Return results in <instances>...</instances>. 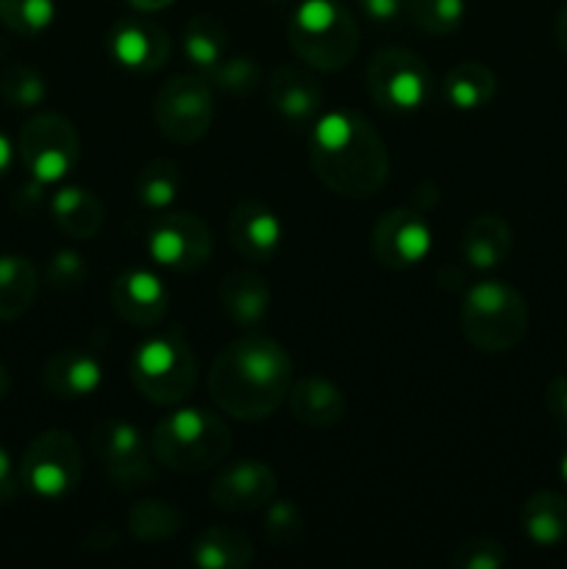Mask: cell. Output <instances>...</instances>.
<instances>
[{
    "label": "cell",
    "instance_id": "16",
    "mask_svg": "<svg viewBox=\"0 0 567 569\" xmlns=\"http://www.w3.org/2000/svg\"><path fill=\"white\" fill-rule=\"evenodd\" d=\"M109 300L120 320L137 328H156L170 309V289L156 272L131 267L111 281Z\"/></svg>",
    "mask_w": 567,
    "mask_h": 569
},
{
    "label": "cell",
    "instance_id": "5",
    "mask_svg": "<svg viewBox=\"0 0 567 569\" xmlns=\"http://www.w3.org/2000/svg\"><path fill=\"white\" fill-rule=\"evenodd\" d=\"M133 389L156 406H178L198 387V359L181 328L145 339L128 359Z\"/></svg>",
    "mask_w": 567,
    "mask_h": 569
},
{
    "label": "cell",
    "instance_id": "18",
    "mask_svg": "<svg viewBox=\"0 0 567 569\" xmlns=\"http://www.w3.org/2000/svg\"><path fill=\"white\" fill-rule=\"evenodd\" d=\"M39 381H42L44 392H50L53 398L81 400L100 389V383H103V365L89 350L67 348L44 361Z\"/></svg>",
    "mask_w": 567,
    "mask_h": 569
},
{
    "label": "cell",
    "instance_id": "14",
    "mask_svg": "<svg viewBox=\"0 0 567 569\" xmlns=\"http://www.w3.org/2000/svg\"><path fill=\"white\" fill-rule=\"evenodd\" d=\"M278 478L270 465L256 459H242L217 472L209 487V500L226 515H253L276 498Z\"/></svg>",
    "mask_w": 567,
    "mask_h": 569
},
{
    "label": "cell",
    "instance_id": "9",
    "mask_svg": "<svg viewBox=\"0 0 567 569\" xmlns=\"http://www.w3.org/2000/svg\"><path fill=\"white\" fill-rule=\"evenodd\" d=\"M431 89L434 81L426 61L406 48H381L367 64V92L384 111L409 114L422 109Z\"/></svg>",
    "mask_w": 567,
    "mask_h": 569
},
{
    "label": "cell",
    "instance_id": "12",
    "mask_svg": "<svg viewBox=\"0 0 567 569\" xmlns=\"http://www.w3.org/2000/svg\"><path fill=\"white\" fill-rule=\"evenodd\" d=\"M211 231L200 217L189 211H165L156 214L148 228L150 259L172 272H192L206 267L211 256Z\"/></svg>",
    "mask_w": 567,
    "mask_h": 569
},
{
    "label": "cell",
    "instance_id": "26",
    "mask_svg": "<svg viewBox=\"0 0 567 569\" xmlns=\"http://www.w3.org/2000/svg\"><path fill=\"white\" fill-rule=\"evenodd\" d=\"M523 533L537 548H556L567 539V498L556 492H534L520 509Z\"/></svg>",
    "mask_w": 567,
    "mask_h": 569
},
{
    "label": "cell",
    "instance_id": "21",
    "mask_svg": "<svg viewBox=\"0 0 567 569\" xmlns=\"http://www.w3.org/2000/svg\"><path fill=\"white\" fill-rule=\"evenodd\" d=\"M270 287L253 270H231L220 281V306L239 328H256L270 311Z\"/></svg>",
    "mask_w": 567,
    "mask_h": 569
},
{
    "label": "cell",
    "instance_id": "13",
    "mask_svg": "<svg viewBox=\"0 0 567 569\" xmlns=\"http://www.w3.org/2000/svg\"><path fill=\"white\" fill-rule=\"evenodd\" d=\"M431 226L420 209H389L372 226V256L387 270H409L431 253Z\"/></svg>",
    "mask_w": 567,
    "mask_h": 569
},
{
    "label": "cell",
    "instance_id": "27",
    "mask_svg": "<svg viewBox=\"0 0 567 569\" xmlns=\"http://www.w3.org/2000/svg\"><path fill=\"white\" fill-rule=\"evenodd\" d=\"M39 292V272L26 256H0V322L20 320Z\"/></svg>",
    "mask_w": 567,
    "mask_h": 569
},
{
    "label": "cell",
    "instance_id": "19",
    "mask_svg": "<svg viewBox=\"0 0 567 569\" xmlns=\"http://www.w3.org/2000/svg\"><path fill=\"white\" fill-rule=\"evenodd\" d=\"M270 103L284 120L295 122V126H309L320 117L322 111V87L311 72L304 67L284 64L272 72L270 83Z\"/></svg>",
    "mask_w": 567,
    "mask_h": 569
},
{
    "label": "cell",
    "instance_id": "23",
    "mask_svg": "<svg viewBox=\"0 0 567 569\" xmlns=\"http://www.w3.org/2000/svg\"><path fill=\"white\" fill-rule=\"evenodd\" d=\"M56 226L72 239H94L106 222V209L94 192L83 187H61L50 198Z\"/></svg>",
    "mask_w": 567,
    "mask_h": 569
},
{
    "label": "cell",
    "instance_id": "45",
    "mask_svg": "<svg viewBox=\"0 0 567 569\" xmlns=\"http://www.w3.org/2000/svg\"><path fill=\"white\" fill-rule=\"evenodd\" d=\"M559 476H561V481L567 483V439H565V450H561V459H559Z\"/></svg>",
    "mask_w": 567,
    "mask_h": 569
},
{
    "label": "cell",
    "instance_id": "28",
    "mask_svg": "<svg viewBox=\"0 0 567 569\" xmlns=\"http://www.w3.org/2000/svg\"><path fill=\"white\" fill-rule=\"evenodd\" d=\"M183 528V511L161 498H145L128 511V531L139 542H167Z\"/></svg>",
    "mask_w": 567,
    "mask_h": 569
},
{
    "label": "cell",
    "instance_id": "35",
    "mask_svg": "<svg viewBox=\"0 0 567 569\" xmlns=\"http://www.w3.org/2000/svg\"><path fill=\"white\" fill-rule=\"evenodd\" d=\"M0 92H3L6 103H11L14 109H37L48 98V83H44L42 72L33 67L14 64L0 78Z\"/></svg>",
    "mask_w": 567,
    "mask_h": 569
},
{
    "label": "cell",
    "instance_id": "41",
    "mask_svg": "<svg viewBox=\"0 0 567 569\" xmlns=\"http://www.w3.org/2000/svg\"><path fill=\"white\" fill-rule=\"evenodd\" d=\"M14 144H11V139L6 137L3 131H0V178L6 176V172H9V167H11V161H14Z\"/></svg>",
    "mask_w": 567,
    "mask_h": 569
},
{
    "label": "cell",
    "instance_id": "4",
    "mask_svg": "<svg viewBox=\"0 0 567 569\" xmlns=\"http://www.w3.org/2000/svg\"><path fill=\"white\" fill-rule=\"evenodd\" d=\"M287 39L292 53L320 72L342 70L361 42L356 17L337 0H304L289 17Z\"/></svg>",
    "mask_w": 567,
    "mask_h": 569
},
{
    "label": "cell",
    "instance_id": "29",
    "mask_svg": "<svg viewBox=\"0 0 567 569\" xmlns=\"http://www.w3.org/2000/svg\"><path fill=\"white\" fill-rule=\"evenodd\" d=\"M228 33L220 20L209 14H198L187 22L183 28V53H187L189 64L198 67L200 76L215 70L222 59H226Z\"/></svg>",
    "mask_w": 567,
    "mask_h": 569
},
{
    "label": "cell",
    "instance_id": "24",
    "mask_svg": "<svg viewBox=\"0 0 567 569\" xmlns=\"http://www.w3.org/2000/svg\"><path fill=\"white\" fill-rule=\"evenodd\" d=\"M189 559L200 569H245L253 561V542L237 528L211 526L195 537Z\"/></svg>",
    "mask_w": 567,
    "mask_h": 569
},
{
    "label": "cell",
    "instance_id": "36",
    "mask_svg": "<svg viewBox=\"0 0 567 569\" xmlns=\"http://www.w3.org/2000/svg\"><path fill=\"white\" fill-rule=\"evenodd\" d=\"M506 561H509V553H506L504 545L489 537L465 539L450 556L454 569H500Z\"/></svg>",
    "mask_w": 567,
    "mask_h": 569
},
{
    "label": "cell",
    "instance_id": "2",
    "mask_svg": "<svg viewBox=\"0 0 567 569\" xmlns=\"http://www.w3.org/2000/svg\"><path fill=\"white\" fill-rule=\"evenodd\" d=\"M309 161L322 187L342 198H372L389 178L387 144L359 111L339 109L317 117L309 133Z\"/></svg>",
    "mask_w": 567,
    "mask_h": 569
},
{
    "label": "cell",
    "instance_id": "44",
    "mask_svg": "<svg viewBox=\"0 0 567 569\" xmlns=\"http://www.w3.org/2000/svg\"><path fill=\"white\" fill-rule=\"evenodd\" d=\"M9 389H11V376H9V370H6L3 361H0V400L9 395Z\"/></svg>",
    "mask_w": 567,
    "mask_h": 569
},
{
    "label": "cell",
    "instance_id": "39",
    "mask_svg": "<svg viewBox=\"0 0 567 569\" xmlns=\"http://www.w3.org/2000/svg\"><path fill=\"white\" fill-rule=\"evenodd\" d=\"M20 467H14L9 450L0 445V506L14 503V498L20 495Z\"/></svg>",
    "mask_w": 567,
    "mask_h": 569
},
{
    "label": "cell",
    "instance_id": "11",
    "mask_svg": "<svg viewBox=\"0 0 567 569\" xmlns=\"http://www.w3.org/2000/svg\"><path fill=\"white\" fill-rule=\"evenodd\" d=\"M92 450L117 489L131 492L156 481V456L150 450V439H145L133 422L117 417L100 420L92 428Z\"/></svg>",
    "mask_w": 567,
    "mask_h": 569
},
{
    "label": "cell",
    "instance_id": "32",
    "mask_svg": "<svg viewBox=\"0 0 567 569\" xmlns=\"http://www.w3.org/2000/svg\"><path fill=\"white\" fill-rule=\"evenodd\" d=\"M53 20V0H0V22L20 37H39Z\"/></svg>",
    "mask_w": 567,
    "mask_h": 569
},
{
    "label": "cell",
    "instance_id": "38",
    "mask_svg": "<svg viewBox=\"0 0 567 569\" xmlns=\"http://www.w3.org/2000/svg\"><path fill=\"white\" fill-rule=\"evenodd\" d=\"M545 406H548V415L559 426L561 437L567 439V376L550 378V383L545 387Z\"/></svg>",
    "mask_w": 567,
    "mask_h": 569
},
{
    "label": "cell",
    "instance_id": "25",
    "mask_svg": "<svg viewBox=\"0 0 567 569\" xmlns=\"http://www.w3.org/2000/svg\"><path fill=\"white\" fill-rule=\"evenodd\" d=\"M439 92L450 109L478 111L493 103L495 92H498V78L481 61H459L445 72Z\"/></svg>",
    "mask_w": 567,
    "mask_h": 569
},
{
    "label": "cell",
    "instance_id": "42",
    "mask_svg": "<svg viewBox=\"0 0 567 569\" xmlns=\"http://www.w3.org/2000/svg\"><path fill=\"white\" fill-rule=\"evenodd\" d=\"M128 3H131L137 11H142V14H156V11L170 9L176 0H128Z\"/></svg>",
    "mask_w": 567,
    "mask_h": 569
},
{
    "label": "cell",
    "instance_id": "10",
    "mask_svg": "<svg viewBox=\"0 0 567 569\" xmlns=\"http://www.w3.org/2000/svg\"><path fill=\"white\" fill-rule=\"evenodd\" d=\"M17 156L39 183H59L81 159V139L67 117L44 111L31 117L17 137Z\"/></svg>",
    "mask_w": 567,
    "mask_h": 569
},
{
    "label": "cell",
    "instance_id": "7",
    "mask_svg": "<svg viewBox=\"0 0 567 569\" xmlns=\"http://www.w3.org/2000/svg\"><path fill=\"white\" fill-rule=\"evenodd\" d=\"M83 478V456L76 437L61 428L42 431L26 448L20 461V481L42 500H61L76 492Z\"/></svg>",
    "mask_w": 567,
    "mask_h": 569
},
{
    "label": "cell",
    "instance_id": "34",
    "mask_svg": "<svg viewBox=\"0 0 567 569\" xmlns=\"http://www.w3.org/2000/svg\"><path fill=\"white\" fill-rule=\"evenodd\" d=\"M206 78L211 87L222 89L231 98H248L259 89L261 67L250 56H231V59H222L215 70L206 72Z\"/></svg>",
    "mask_w": 567,
    "mask_h": 569
},
{
    "label": "cell",
    "instance_id": "43",
    "mask_svg": "<svg viewBox=\"0 0 567 569\" xmlns=\"http://www.w3.org/2000/svg\"><path fill=\"white\" fill-rule=\"evenodd\" d=\"M556 39H559V48H561V53L567 56V3L561 6L559 17H556Z\"/></svg>",
    "mask_w": 567,
    "mask_h": 569
},
{
    "label": "cell",
    "instance_id": "6",
    "mask_svg": "<svg viewBox=\"0 0 567 569\" xmlns=\"http://www.w3.org/2000/svg\"><path fill=\"white\" fill-rule=\"evenodd\" d=\"M459 326L481 353H506L526 337L528 303L511 283L478 281L461 298Z\"/></svg>",
    "mask_w": 567,
    "mask_h": 569
},
{
    "label": "cell",
    "instance_id": "40",
    "mask_svg": "<svg viewBox=\"0 0 567 569\" xmlns=\"http://www.w3.org/2000/svg\"><path fill=\"white\" fill-rule=\"evenodd\" d=\"M361 11L376 22H392L406 9V0H359Z\"/></svg>",
    "mask_w": 567,
    "mask_h": 569
},
{
    "label": "cell",
    "instance_id": "1",
    "mask_svg": "<svg viewBox=\"0 0 567 569\" xmlns=\"http://www.w3.org/2000/svg\"><path fill=\"white\" fill-rule=\"evenodd\" d=\"M292 389V359L276 339L248 333L217 353L209 395L222 415L256 422L276 415Z\"/></svg>",
    "mask_w": 567,
    "mask_h": 569
},
{
    "label": "cell",
    "instance_id": "17",
    "mask_svg": "<svg viewBox=\"0 0 567 569\" xmlns=\"http://www.w3.org/2000/svg\"><path fill=\"white\" fill-rule=\"evenodd\" d=\"M228 237L245 259L270 261L284 242V226L270 206L259 200H245L231 211Z\"/></svg>",
    "mask_w": 567,
    "mask_h": 569
},
{
    "label": "cell",
    "instance_id": "31",
    "mask_svg": "<svg viewBox=\"0 0 567 569\" xmlns=\"http://www.w3.org/2000/svg\"><path fill=\"white\" fill-rule=\"evenodd\" d=\"M406 11L422 33L445 37L465 20V0H406Z\"/></svg>",
    "mask_w": 567,
    "mask_h": 569
},
{
    "label": "cell",
    "instance_id": "22",
    "mask_svg": "<svg viewBox=\"0 0 567 569\" xmlns=\"http://www.w3.org/2000/svg\"><path fill=\"white\" fill-rule=\"evenodd\" d=\"M511 244L515 239H511V228L504 217L478 214L476 220L467 222L459 248L472 270H495L509 259Z\"/></svg>",
    "mask_w": 567,
    "mask_h": 569
},
{
    "label": "cell",
    "instance_id": "37",
    "mask_svg": "<svg viewBox=\"0 0 567 569\" xmlns=\"http://www.w3.org/2000/svg\"><path fill=\"white\" fill-rule=\"evenodd\" d=\"M87 261L81 259V253L76 250H56L48 261V270L44 278L53 289L59 292H72V289H81L87 283Z\"/></svg>",
    "mask_w": 567,
    "mask_h": 569
},
{
    "label": "cell",
    "instance_id": "8",
    "mask_svg": "<svg viewBox=\"0 0 567 569\" xmlns=\"http://www.w3.org/2000/svg\"><path fill=\"white\" fill-rule=\"evenodd\" d=\"M215 120V87L206 76L183 72L161 83L153 100V122L170 142L195 144Z\"/></svg>",
    "mask_w": 567,
    "mask_h": 569
},
{
    "label": "cell",
    "instance_id": "3",
    "mask_svg": "<svg viewBox=\"0 0 567 569\" xmlns=\"http://www.w3.org/2000/svg\"><path fill=\"white\" fill-rule=\"evenodd\" d=\"M231 428L206 409H178L156 422L150 431V450L156 465L178 472V476H200L231 453Z\"/></svg>",
    "mask_w": 567,
    "mask_h": 569
},
{
    "label": "cell",
    "instance_id": "20",
    "mask_svg": "<svg viewBox=\"0 0 567 569\" xmlns=\"http://www.w3.org/2000/svg\"><path fill=\"white\" fill-rule=\"evenodd\" d=\"M287 403L295 420L306 428H331L345 417L342 389L320 376H309L292 383Z\"/></svg>",
    "mask_w": 567,
    "mask_h": 569
},
{
    "label": "cell",
    "instance_id": "15",
    "mask_svg": "<svg viewBox=\"0 0 567 569\" xmlns=\"http://www.w3.org/2000/svg\"><path fill=\"white\" fill-rule=\"evenodd\" d=\"M106 50L111 59L126 70L148 76V72L161 70L170 59V33L159 26V22L148 20V17H122L111 26L106 33Z\"/></svg>",
    "mask_w": 567,
    "mask_h": 569
},
{
    "label": "cell",
    "instance_id": "33",
    "mask_svg": "<svg viewBox=\"0 0 567 569\" xmlns=\"http://www.w3.org/2000/svg\"><path fill=\"white\" fill-rule=\"evenodd\" d=\"M265 533L272 548H292L306 537V517L295 500H276L265 506Z\"/></svg>",
    "mask_w": 567,
    "mask_h": 569
},
{
    "label": "cell",
    "instance_id": "30",
    "mask_svg": "<svg viewBox=\"0 0 567 569\" xmlns=\"http://www.w3.org/2000/svg\"><path fill=\"white\" fill-rule=\"evenodd\" d=\"M181 178L170 159H153L142 167L137 178V198L148 211H167L178 198Z\"/></svg>",
    "mask_w": 567,
    "mask_h": 569
}]
</instances>
